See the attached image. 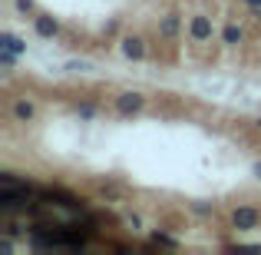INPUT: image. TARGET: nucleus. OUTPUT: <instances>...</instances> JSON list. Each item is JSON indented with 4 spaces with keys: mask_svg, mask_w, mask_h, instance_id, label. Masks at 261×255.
<instances>
[{
    "mask_svg": "<svg viewBox=\"0 0 261 255\" xmlns=\"http://www.w3.org/2000/svg\"><path fill=\"white\" fill-rule=\"evenodd\" d=\"M76 113H80V116H83V120H89V116H93V113H96V109H93V106H80V109H76Z\"/></svg>",
    "mask_w": 261,
    "mask_h": 255,
    "instance_id": "nucleus-11",
    "label": "nucleus"
},
{
    "mask_svg": "<svg viewBox=\"0 0 261 255\" xmlns=\"http://www.w3.org/2000/svg\"><path fill=\"white\" fill-rule=\"evenodd\" d=\"M159 30L166 33V37H175V33H178V17H175V13H169V17L162 20V27H159Z\"/></svg>",
    "mask_w": 261,
    "mask_h": 255,
    "instance_id": "nucleus-9",
    "label": "nucleus"
},
{
    "mask_svg": "<svg viewBox=\"0 0 261 255\" xmlns=\"http://www.w3.org/2000/svg\"><path fill=\"white\" fill-rule=\"evenodd\" d=\"M13 116H17L20 123L33 120V103H27V100H17V103H13Z\"/></svg>",
    "mask_w": 261,
    "mask_h": 255,
    "instance_id": "nucleus-7",
    "label": "nucleus"
},
{
    "mask_svg": "<svg viewBox=\"0 0 261 255\" xmlns=\"http://www.w3.org/2000/svg\"><path fill=\"white\" fill-rule=\"evenodd\" d=\"M116 109H119V113H136V109H142V96L139 93H122V96H116Z\"/></svg>",
    "mask_w": 261,
    "mask_h": 255,
    "instance_id": "nucleus-4",
    "label": "nucleus"
},
{
    "mask_svg": "<svg viewBox=\"0 0 261 255\" xmlns=\"http://www.w3.org/2000/svg\"><path fill=\"white\" fill-rule=\"evenodd\" d=\"M245 4H248V7H251L255 13H261V0H245Z\"/></svg>",
    "mask_w": 261,
    "mask_h": 255,
    "instance_id": "nucleus-12",
    "label": "nucleus"
},
{
    "mask_svg": "<svg viewBox=\"0 0 261 255\" xmlns=\"http://www.w3.org/2000/svg\"><path fill=\"white\" fill-rule=\"evenodd\" d=\"M33 27H37V33H40V37H46V40L57 37V30H60V24L50 17V13H37V17H33Z\"/></svg>",
    "mask_w": 261,
    "mask_h": 255,
    "instance_id": "nucleus-3",
    "label": "nucleus"
},
{
    "mask_svg": "<svg viewBox=\"0 0 261 255\" xmlns=\"http://www.w3.org/2000/svg\"><path fill=\"white\" fill-rule=\"evenodd\" d=\"M122 57L142 60V57H146V47H142V40H139V37H126V40H122Z\"/></svg>",
    "mask_w": 261,
    "mask_h": 255,
    "instance_id": "nucleus-5",
    "label": "nucleus"
},
{
    "mask_svg": "<svg viewBox=\"0 0 261 255\" xmlns=\"http://www.w3.org/2000/svg\"><path fill=\"white\" fill-rule=\"evenodd\" d=\"M222 40H225V43H242V27L228 24V27L222 30Z\"/></svg>",
    "mask_w": 261,
    "mask_h": 255,
    "instance_id": "nucleus-8",
    "label": "nucleus"
},
{
    "mask_svg": "<svg viewBox=\"0 0 261 255\" xmlns=\"http://www.w3.org/2000/svg\"><path fill=\"white\" fill-rule=\"evenodd\" d=\"M189 33H192V40H195V43H205V40H212L215 27H212V20H208V17H192Z\"/></svg>",
    "mask_w": 261,
    "mask_h": 255,
    "instance_id": "nucleus-2",
    "label": "nucleus"
},
{
    "mask_svg": "<svg viewBox=\"0 0 261 255\" xmlns=\"http://www.w3.org/2000/svg\"><path fill=\"white\" fill-rule=\"evenodd\" d=\"M258 219H261V212H258V209H251V205H242V209H235L231 222H235V229L248 232V229H255V225H258Z\"/></svg>",
    "mask_w": 261,
    "mask_h": 255,
    "instance_id": "nucleus-1",
    "label": "nucleus"
},
{
    "mask_svg": "<svg viewBox=\"0 0 261 255\" xmlns=\"http://www.w3.org/2000/svg\"><path fill=\"white\" fill-rule=\"evenodd\" d=\"M17 10L20 13H30L33 10V0H17Z\"/></svg>",
    "mask_w": 261,
    "mask_h": 255,
    "instance_id": "nucleus-10",
    "label": "nucleus"
},
{
    "mask_svg": "<svg viewBox=\"0 0 261 255\" xmlns=\"http://www.w3.org/2000/svg\"><path fill=\"white\" fill-rule=\"evenodd\" d=\"M0 50H7V53H13V57H17V53L27 50V43L20 37H13V33H4V37H0Z\"/></svg>",
    "mask_w": 261,
    "mask_h": 255,
    "instance_id": "nucleus-6",
    "label": "nucleus"
},
{
    "mask_svg": "<svg viewBox=\"0 0 261 255\" xmlns=\"http://www.w3.org/2000/svg\"><path fill=\"white\" fill-rule=\"evenodd\" d=\"M255 176H258V179H261V163H255Z\"/></svg>",
    "mask_w": 261,
    "mask_h": 255,
    "instance_id": "nucleus-13",
    "label": "nucleus"
}]
</instances>
